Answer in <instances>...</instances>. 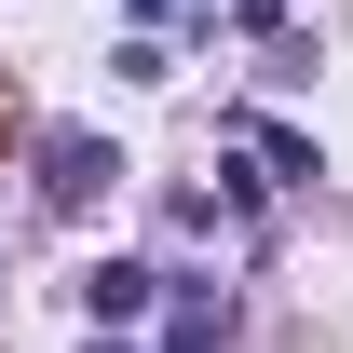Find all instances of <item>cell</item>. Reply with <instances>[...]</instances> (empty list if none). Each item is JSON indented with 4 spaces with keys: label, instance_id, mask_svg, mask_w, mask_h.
Returning a JSON list of instances; mask_svg holds the SVG:
<instances>
[{
    "label": "cell",
    "instance_id": "277c9868",
    "mask_svg": "<svg viewBox=\"0 0 353 353\" xmlns=\"http://www.w3.org/2000/svg\"><path fill=\"white\" fill-rule=\"evenodd\" d=\"M204 14H218V0H204Z\"/></svg>",
    "mask_w": 353,
    "mask_h": 353
},
{
    "label": "cell",
    "instance_id": "7a4b0ae2",
    "mask_svg": "<svg viewBox=\"0 0 353 353\" xmlns=\"http://www.w3.org/2000/svg\"><path fill=\"white\" fill-rule=\"evenodd\" d=\"M150 299H163V272H136V259H95V272H82V312H95V340H123V326H136Z\"/></svg>",
    "mask_w": 353,
    "mask_h": 353
},
{
    "label": "cell",
    "instance_id": "6da1fadb",
    "mask_svg": "<svg viewBox=\"0 0 353 353\" xmlns=\"http://www.w3.org/2000/svg\"><path fill=\"white\" fill-rule=\"evenodd\" d=\"M109 176H123V150H109V136H82V123L41 136V204H68V218H82V204H109Z\"/></svg>",
    "mask_w": 353,
    "mask_h": 353
},
{
    "label": "cell",
    "instance_id": "3957f363",
    "mask_svg": "<svg viewBox=\"0 0 353 353\" xmlns=\"http://www.w3.org/2000/svg\"><path fill=\"white\" fill-rule=\"evenodd\" d=\"M245 150H259L272 176H326V150H312V136H285V123H245Z\"/></svg>",
    "mask_w": 353,
    "mask_h": 353
}]
</instances>
